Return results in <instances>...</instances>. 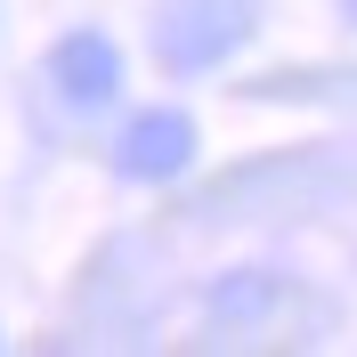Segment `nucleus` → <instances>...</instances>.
Masks as SVG:
<instances>
[{
  "mask_svg": "<svg viewBox=\"0 0 357 357\" xmlns=\"http://www.w3.org/2000/svg\"><path fill=\"white\" fill-rule=\"evenodd\" d=\"M49 82L66 89V106H106L114 89H122V57H114V41H98V33H66L57 57H49Z\"/></svg>",
  "mask_w": 357,
  "mask_h": 357,
  "instance_id": "3",
  "label": "nucleus"
},
{
  "mask_svg": "<svg viewBox=\"0 0 357 357\" xmlns=\"http://www.w3.org/2000/svg\"><path fill=\"white\" fill-rule=\"evenodd\" d=\"M244 33V17H236V0H178L171 17H162L155 49L171 57V66H211L227 41Z\"/></svg>",
  "mask_w": 357,
  "mask_h": 357,
  "instance_id": "2",
  "label": "nucleus"
},
{
  "mask_svg": "<svg viewBox=\"0 0 357 357\" xmlns=\"http://www.w3.org/2000/svg\"><path fill=\"white\" fill-rule=\"evenodd\" d=\"M114 162L130 178H178L187 162H195V122L187 114H138L130 130H122V146H114Z\"/></svg>",
  "mask_w": 357,
  "mask_h": 357,
  "instance_id": "1",
  "label": "nucleus"
}]
</instances>
